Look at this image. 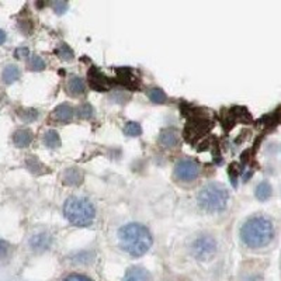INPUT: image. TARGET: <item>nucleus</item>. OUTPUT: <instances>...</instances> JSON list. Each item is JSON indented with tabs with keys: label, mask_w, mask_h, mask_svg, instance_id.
Here are the masks:
<instances>
[{
	"label": "nucleus",
	"mask_w": 281,
	"mask_h": 281,
	"mask_svg": "<svg viewBox=\"0 0 281 281\" xmlns=\"http://www.w3.org/2000/svg\"><path fill=\"white\" fill-rule=\"evenodd\" d=\"M118 240L124 252L134 257L144 256L153 243L152 233L147 226L136 222H131L120 228Z\"/></svg>",
	"instance_id": "f257e3e1"
},
{
	"label": "nucleus",
	"mask_w": 281,
	"mask_h": 281,
	"mask_svg": "<svg viewBox=\"0 0 281 281\" xmlns=\"http://www.w3.org/2000/svg\"><path fill=\"white\" fill-rule=\"evenodd\" d=\"M274 238V224L266 215H255L244 222L240 229V239L248 248L260 249Z\"/></svg>",
	"instance_id": "f03ea898"
},
{
	"label": "nucleus",
	"mask_w": 281,
	"mask_h": 281,
	"mask_svg": "<svg viewBox=\"0 0 281 281\" xmlns=\"http://www.w3.org/2000/svg\"><path fill=\"white\" fill-rule=\"evenodd\" d=\"M63 214L72 225L85 228L92 225L96 218V209L92 201L83 197H69L63 205Z\"/></svg>",
	"instance_id": "7ed1b4c3"
},
{
	"label": "nucleus",
	"mask_w": 281,
	"mask_h": 281,
	"mask_svg": "<svg viewBox=\"0 0 281 281\" xmlns=\"http://www.w3.org/2000/svg\"><path fill=\"white\" fill-rule=\"evenodd\" d=\"M198 205L207 213H220L224 211L229 201V191L224 184L208 183L205 184L197 197Z\"/></svg>",
	"instance_id": "20e7f679"
},
{
	"label": "nucleus",
	"mask_w": 281,
	"mask_h": 281,
	"mask_svg": "<svg viewBox=\"0 0 281 281\" xmlns=\"http://www.w3.org/2000/svg\"><path fill=\"white\" fill-rule=\"evenodd\" d=\"M217 251H218V243L209 235H201L191 243V253L200 262L211 260L217 255Z\"/></svg>",
	"instance_id": "39448f33"
},
{
	"label": "nucleus",
	"mask_w": 281,
	"mask_h": 281,
	"mask_svg": "<svg viewBox=\"0 0 281 281\" xmlns=\"http://www.w3.org/2000/svg\"><path fill=\"white\" fill-rule=\"evenodd\" d=\"M174 176L182 182H193L200 176V165L193 159H180L174 166Z\"/></svg>",
	"instance_id": "423d86ee"
},
{
	"label": "nucleus",
	"mask_w": 281,
	"mask_h": 281,
	"mask_svg": "<svg viewBox=\"0 0 281 281\" xmlns=\"http://www.w3.org/2000/svg\"><path fill=\"white\" fill-rule=\"evenodd\" d=\"M89 80H90V86H92L94 90H97V92H104L110 86L109 78L104 76L96 67H93L92 71L89 72Z\"/></svg>",
	"instance_id": "0eeeda50"
},
{
	"label": "nucleus",
	"mask_w": 281,
	"mask_h": 281,
	"mask_svg": "<svg viewBox=\"0 0 281 281\" xmlns=\"http://www.w3.org/2000/svg\"><path fill=\"white\" fill-rule=\"evenodd\" d=\"M51 242H52V239H51L48 233H37V235H34L30 239V246L32 251L43 252L48 249L49 246H51Z\"/></svg>",
	"instance_id": "6e6552de"
},
{
	"label": "nucleus",
	"mask_w": 281,
	"mask_h": 281,
	"mask_svg": "<svg viewBox=\"0 0 281 281\" xmlns=\"http://www.w3.org/2000/svg\"><path fill=\"white\" fill-rule=\"evenodd\" d=\"M124 281H151V275L144 267H129L124 275Z\"/></svg>",
	"instance_id": "1a4fd4ad"
},
{
	"label": "nucleus",
	"mask_w": 281,
	"mask_h": 281,
	"mask_svg": "<svg viewBox=\"0 0 281 281\" xmlns=\"http://www.w3.org/2000/svg\"><path fill=\"white\" fill-rule=\"evenodd\" d=\"M13 142L17 148H25L32 142V132L30 129H19L13 135Z\"/></svg>",
	"instance_id": "9d476101"
},
{
	"label": "nucleus",
	"mask_w": 281,
	"mask_h": 281,
	"mask_svg": "<svg viewBox=\"0 0 281 281\" xmlns=\"http://www.w3.org/2000/svg\"><path fill=\"white\" fill-rule=\"evenodd\" d=\"M54 118L59 122H69L74 118V109L69 104H61L54 110Z\"/></svg>",
	"instance_id": "9b49d317"
},
{
	"label": "nucleus",
	"mask_w": 281,
	"mask_h": 281,
	"mask_svg": "<svg viewBox=\"0 0 281 281\" xmlns=\"http://www.w3.org/2000/svg\"><path fill=\"white\" fill-rule=\"evenodd\" d=\"M83 182V173L76 167H69L63 173V184L66 186H79Z\"/></svg>",
	"instance_id": "f8f14e48"
},
{
	"label": "nucleus",
	"mask_w": 281,
	"mask_h": 281,
	"mask_svg": "<svg viewBox=\"0 0 281 281\" xmlns=\"http://www.w3.org/2000/svg\"><path fill=\"white\" fill-rule=\"evenodd\" d=\"M271 194H273V189H271V184L267 180H263L256 186L255 196L259 201H267L271 197Z\"/></svg>",
	"instance_id": "ddd939ff"
},
{
	"label": "nucleus",
	"mask_w": 281,
	"mask_h": 281,
	"mask_svg": "<svg viewBox=\"0 0 281 281\" xmlns=\"http://www.w3.org/2000/svg\"><path fill=\"white\" fill-rule=\"evenodd\" d=\"M67 90L74 96H80L86 92L85 82L78 76H72L71 79L67 80Z\"/></svg>",
	"instance_id": "4468645a"
},
{
	"label": "nucleus",
	"mask_w": 281,
	"mask_h": 281,
	"mask_svg": "<svg viewBox=\"0 0 281 281\" xmlns=\"http://www.w3.org/2000/svg\"><path fill=\"white\" fill-rule=\"evenodd\" d=\"M159 142L160 145L165 148L176 147L178 145V135H176L174 131H171V129H163L160 132Z\"/></svg>",
	"instance_id": "2eb2a0df"
},
{
	"label": "nucleus",
	"mask_w": 281,
	"mask_h": 281,
	"mask_svg": "<svg viewBox=\"0 0 281 281\" xmlns=\"http://www.w3.org/2000/svg\"><path fill=\"white\" fill-rule=\"evenodd\" d=\"M3 82L7 85H12L16 80L20 79V69L16 65H7L3 69V74H2Z\"/></svg>",
	"instance_id": "dca6fc26"
},
{
	"label": "nucleus",
	"mask_w": 281,
	"mask_h": 281,
	"mask_svg": "<svg viewBox=\"0 0 281 281\" xmlns=\"http://www.w3.org/2000/svg\"><path fill=\"white\" fill-rule=\"evenodd\" d=\"M44 144L47 145L51 149H55V148L61 147V136L59 134L54 131V129H51V131H47L45 134H44Z\"/></svg>",
	"instance_id": "f3484780"
},
{
	"label": "nucleus",
	"mask_w": 281,
	"mask_h": 281,
	"mask_svg": "<svg viewBox=\"0 0 281 281\" xmlns=\"http://www.w3.org/2000/svg\"><path fill=\"white\" fill-rule=\"evenodd\" d=\"M55 54L61 58L62 61H72L75 58L74 51H72V48L67 44H59L56 47Z\"/></svg>",
	"instance_id": "a211bd4d"
},
{
	"label": "nucleus",
	"mask_w": 281,
	"mask_h": 281,
	"mask_svg": "<svg viewBox=\"0 0 281 281\" xmlns=\"http://www.w3.org/2000/svg\"><path fill=\"white\" fill-rule=\"evenodd\" d=\"M148 97L151 101H153L155 104H163L166 103V100H167V96H166V93L159 89V87H153L151 89L149 92H148Z\"/></svg>",
	"instance_id": "6ab92c4d"
},
{
	"label": "nucleus",
	"mask_w": 281,
	"mask_h": 281,
	"mask_svg": "<svg viewBox=\"0 0 281 281\" xmlns=\"http://www.w3.org/2000/svg\"><path fill=\"white\" fill-rule=\"evenodd\" d=\"M124 132H125V135H128V136H139L142 134V127H140L139 122L129 121L127 122V125L124 128Z\"/></svg>",
	"instance_id": "aec40b11"
},
{
	"label": "nucleus",
	"mask_w": 281,
	"mask_h": 281,
	"mask_svg": "<svg viewBox=\"0 0 281 281\" xmlns=\"http://www.w3.org/2000/svg\"><path fill=\"white\" fill-rule=\"evenodd\" d=\"M93 114H94V109H93L90 104L89 103L80 104L79 109H78V116H79L80 118L89 120V118H92Z\"/></svg>",
	"instance_id": "412c9836"
},
{
	"label": "nucleus",
	"mask_w": 281,
	"mask_h": 281,
	"mask_svg": "<svg viewBox=\"0 0 281 281\" xmlns=\"http://www.w3.org/2000/svg\"><path fill=\"white\" fill-rule=\"evenodd\" d=\"M30 67L32 71H44L45 69V62L41 56L38 55H32L30 59Z\"/></svg>",
	"instance_id": "4be33fe9"
},
{
	"label": "nucleus",
	"mask_w": 281,
	"mask_h": 281,
	"mask_svg": "<svg viewBox=\"0 0 281 281\" xmlns=\"http://www.w3.org/2000/svg\"><path fill=\"white\" fill-rule=\"evenodd\" d=\"M20 117H21L25 122H31L38 118V111L32 110V109H28V110L21 111V113H20Z\"/></svg>",
	"instance_id": "5701e85b"
},
{
	"label": "nucleus",
	"mask_w": 281,
	"mask_h": 281,
	"mask_svg": "<svg viewBox=\"0 0 281 281\" xmlns=\"http://www.w3.org/2000/svg\"><path fill=\"white\" fill-rule=\"evenodd\" d=\"M52 9H54V12L58 13V14H63V13L67 10V3L66 2H55V3H52Z\"/></svg>",
	"instance_id": "b1692460"
},
{
	"label": "nucleus",
	"mask_w": 281,
	"mask_h": 281,
	"mask_svg": "<svg viewBox=\"0 0 281 281\" xmlns=\"http://www.w3.org/2000/svg\"><path fill=\"white\" fill-rule=\"evenodd\" d=\"M63 281H93L92 278H89L87 275H83V274H71L67 275L66 278Z\"/></svg>",
	"instance_id": "393cba45"
},
{
	"label": "nucleus",
	"mask_w": 281,
	"mask_h": 281,
	"mask_svg": "<svg viewBox=\"0 0 281 281\" xmlns=\"http://www.w3.org/2000/svg\"><path fill=\"white\" fill-rule=\"evenodd\" d=\"M27 55H28V48L23 47V48L16 49V56L17 58H25Z\"/></svg>",
	"instance_id": "a878e982"
},
{
	"label": "nucleus",
	"mask_w": 281,
	"mask_h": 281,
	"mask_svg": "<svg viewBox=\"0 0 281 281\" xmlns=\"http://www.w3.org/2000/svg\"><path fill=\"white\" fill-rule=\"evenodd\" d=\"M7 251H9V246H7L6 242L0 240V257H5L7 255Z\"/></svg>",
	"instance_id": "bb28decb"
},
{
	"label": "nucleus",
	"mask_w": 281,
	"mask_h": 281,
	"mask_svg": "<svg viewBox=\"0 0 281 281\" xmlns=\"http://www.w3.org/2000/svg\"><path fill=\"white\" fill-rule=\"evenodd\" d=\"M5 41H6V32L3 30H0V45L5 43Z\"/></svg>",
	"instance_id": "cd10ccee"
}]
</instances>
